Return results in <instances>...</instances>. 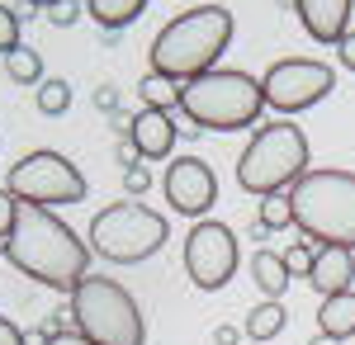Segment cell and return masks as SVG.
I'll use <instances>...</instances> for the list:
<instances>
[{"label": "cell", "instance_id": "6da1fadb", "mask_svg": "<svg viewBox=\"0 0 355 345\" xmlns=\"http://www.w3.org/2000/svg\"><path fill=\"white\" fill-rule=\"evenodd\" d=\"M0 256L24 279L57 293H76V284L90 274V246L53 209H33V204H19L15 232L5 237Z\"/></svg>", "mask_w": 355, "mask_h": 345}, {"label": "cell", "instance_id": "7a4b0ae2", "mask_svg": "<svg viewBox=\"0 0 355 345\" xmlns=\"http://www.w3.org/2000/svg\"><path fill=\"white\" fill-rule=\"evenodd\" d=\"M232 28L237 24H232V10H227V5H194L185 15H175V19L152 38V48H147V71L175 80V85L214 71L218 57L227 53V43H232Z\"/></svg>", "mask_w": 355, "mask_h": 345}, {"label": "cell", "instance_id": "3957f363", "mask_svg": "<svg viewBox=\"0 0 355 345\" xmlns=\"http://www.w3.org/2000/svg\"><path fill=\"white\" fill-rule=\"evenodd\" d=\"M180 114L199 133H242L266 114V95L251 71L214 67L180 85Z\"/></svg>", "mask_w": 355, "mask_h": 345}, {"label": "cell", "instance_id": "277c9868", "mask_svg": "<svg viewBox=\"0 0 355 345\" xmlns=\"http://www.w3.org/2000/svg\"><path fill=\"white\" fill-rule=\"evenodd\" d=\"M294 194V227L318 246L355 251V170H308Z\"/></svg>", "mask_w": 355, "mask_h": 345}, {"label": "cell", "instance_id": "5b68a950", "mask_svg": "<svg viewBox=\"0 0 355 345\" xmlns=\"http://www.w3.org/2000/svg\"><path fill=\"white\" fill-rule=\"evenodd\" d=\"M308 175V137L299 123H266L237 157V185L256 199L284 194Z\"/></svg>", "mask_w": 355, "mask_h": 345}, {"label": "cell", "instance_id": "8992f818", "mask_svg": "<svg viewBox=\"0 0 355 345\" xmlns=\"http://www.w3.org/2000/svg\"><path fill=\"white\" fill-rule=\"evenodd\" d=\"M71 321L95 345H147V321H142L137 298L119 279H105V274H85L76 284Z\"/></svg>", "mask_w": 355, "mask_h": 345}, {"label": "cell", "instance_id": "52a82bcc", "mask_svg": "<svg viewBox=\"0 0 355 345\" xmlns=\"http://www.w3.org/2000/svg\"><path fill=\"white\" fill-rule=\"evenodd\" d=\"M90 251L100 256V260H110V265H137V260H147V256H157L171 237V227H166V218L157 209H147V204H137V199H119L110 209H100L90 218Z\"/></svg>", "mask_w": 355, "mask_h": 345}, {"label": "cell", "instance_id": "ba28073f", "mask_svg": "<svg viewBox=\"0 0 355 345\" xmlns=\"http://www.w3.org/2000/svg\"><path fill=\"white\" fill-rule=\"evenodd\" d=\"M5 189L19 204H33V209H57V204L71 209V204H85V175L76 170V161H67L53 147L24 152V157L10 166Z\"/></svg>", "mask_w": 355, "mask_h": 345}, {"label": "cell", "instance_id": "9c48e42d", "mask_svg": "<svg viewBox=\"0 0 355 345\" xmlns=\"http://www.w3.org/2000/svg\"><path fill=\"white\" fill-rule=\"evenodd\" d=\"M336 85V71L331 62H318V57H284L275 62L270 71L261 76V95H266V109L275 114H303V109L322 105Z\"/></svg>", "mask_w": 355, "mask_h": 345}, {"label": "cell", "instance_id": "30bf717a", "mask_svg": "<svg viewBox=\"0 0 355 345\" xmlns=\"http://www.w3.org/2000/svg\"><path fill=\"white\" fill-rule=\"evenodd\" d=\"M185 274L199 293H218L237 274V237L218 218H199L185 237Z\"/></svg>", "mask_w": 355, "mask_h": 345}, {"label": "cell", "instance_id": "8fae6325", "mask_svg": "<svg viewBox=\"0 0 355 345\" xmlns=\"http://www.w3.org/2000/svg\"><path fill=\"white\" fill-rule=\"evenodd\" d=\"M162 189H166V204H171L175 213H185V218H194V222L218 204V175H214L209 161H199V157L171 161Z\"/></svg>", "mask_w": 355, "mask_h": 345}, {"label": "cell", "instance_id": "7c38bea8", "mask_svg": "<svg viewBox=\"0 0 355 345\" xmlns=\"http://www.w3.org/2000/svg\"><path fill=\"white\" fill-rule=\"evenodd\" d=\"M175 133H180V123L162 109H142L137 118H128V142H133L137 161H166L175 152Z\"/></svg>", "mask_w": 355, "mask_h": 345}, {"label": "cell", "instance_id": "4fadbf2b", "mask_svg": "<svg viewBox=\"0 0 355 345\" xmlns=\"http://www.w3.org/2000/svg\"><path fill=\"white\" fill-rule=\"evenodd\" d=\"M351 5L355 0H294L299 24L308 28L313 43H341L346 24H351Z\"/></svg>", "mask_w": 355, "mask_h": 345}, {"label": "cell", "instance_id": "5bb4252c", "mask_svg": "<svg viewBox=\"0 0 355 345\" xmlns=\"http://www.w3.org/2000/svg\"><path fill=\"white\" fill-rule=\"evenodd\" d=\"M308 284L322 293V298H331V293H351V284H355V251H346V246H318Z\"/></svg>", "mask_w": 355, "mask_h": 345}, {"label": "cell", "instance_id": "9a60e30c", "mask_svg": "<svg viewBox=\"0 0 355 345\" xmlns=\"http://www.w3.org/2000/svg\"><path fill=\"white\" fill-rule=\"evenodd\" d=\"M318 326H322V336H331V341H351V336H355V289L322 298V308H318Z\"/></svg>", "mask_w": 355, "mask_h": 345}, {"label": "cell", "instance_id": "2e32d148", "mask_svg": "<svg viewBox=\"0 0 355 345\" xmlns=\"http://www.w3.org/2000/svg\"><path fill=\"white\" fill-rule=\"evenodd\" d=\"M251 279H256V289L266 293V298L279 303L294 274H289V265H284V256H279V251H256V256H251Z\"/></svg>", "mask_w": 355, "mask_h": 345}, {"label": "cell", "instance_id": "e0dca14e", "mask_svg": "<svg viewBox=\"0 0 355 345\" xmlns=\"http://www.w3.org/2000/svg\"><path fill=\"white\" fill-rule=\"evenodd\" d=\"M284 321H289L284 303L266 298V303H256V308L246 312V321H242V336H246L251 345H266V341H275V336L284 331Z\"/></svg>", "mask_w": 355, "mask_h": 345}, {"label": "cell", "instance_id": "ac0fdd59", "mask_svg": "<svg viewBox=\"0 0 355 345\" xmlns=\"http://www.w3.org/2000/svg\"><path fill=\"white\" fill-rule=\"evenodd\" d=\"M142 10L147 0H85V15L100 24V33H123Z\"/></svg>", "mask_w": 355, "mask_h": 345}, {"label": "cell", "instance_id": "d6986e66", "mask_svg": "<svg viewBox=\"0 0 355 345\" xmlns=\"http://www.w3.org/2000/svg\"><path fill=\"white\" fill-rule=\"evenodd\" d=\"M284 227H294V194H289V189H284V194H266V199L256 204V232H261V237L284 232Z\"/></svg>", "mask_w": 355, "mask_h": 345}, {"label": "cell", "instance_id": "ffe728a7", "mask_svg": "<svg viewBox=\"0 0 355 345\" xmlns=\"http://www.w3.org/2000/svg\"><path fill=\"white\" fill-rule=\"evenodd\" d=\"M137 95H142V109H162V114L180 109V85H175V80H166V76H157V71H147V76H142Z\"/></svg>", "mask_w": 355, "mask_h": 345}, {"label": "cell", "instance_id": "44dd1931", "mask_svg": "<svg viewBox=\"0 0 355 345\" xmlns=\"http://www.w3.org/2000/svg\"><path fill=\"white\" fill-rule=\"evenodd\" d=\"M5 76L15 80V85H33V90H38V85H43V57L33 53V48H15V53L5 57Z\"/></svg>", "mask_w": 355, "mask_h": 345}, {"label": "cell", "instance_id": "7402d4cb", "mask_svg": "<svg viewBox=\"0 0 355 345\" xmlns=\"http://www.w3.org/2000/svg\"><path fill=\"white\" fill-rule=\"evenodd\" d=\"M33 105H38V114H48V118L67 114V109H71V85H67L62 76H48L38 90H33Z\"/></svg>", "mask_w": 355, "mask_h": 345}, {"label": "cell", "instance_id": "603a6c76", "mask_svg": "<svg viewBox=\"0 0 355 345\" xmlns=\"http://www.w3.org/2000/svg\"><path fill=\"white\" fill-rule=\"evenodd\" d=\"M313 256H318V241H308V237H299L289 251H284V265H289V274H313Z\"/></svg>", "mask_w": 355, "mask_h": 345}, {"label": "cell", "instance_id": "cb8c5ba5", "mask_svg": "<svg viewBox=\"0 0 355 345\" xmlns=\"http://www.w3.org/2000/svg\"><path fill=\"white\" fill-rule=\"evenodd\" d=\"M19 24H24V19H19V10L0 5V57H10L15 48H24V43H19Z\"/></svg>", "mask_w": 355, "mask_h": 345}, {"label": "cell", "instance_id": "d4e9b609", "mask_svg": "<svg viewBox=\"0 0 355 345\" xmlns=\"http://www.w3.org/2000/svg\"><path fill=\"white\" fill-rule=\"evenodd\" d=\"M152 185V175H147V161H133V166H123V194L128 199H142Z\"/></svg>", "mask_w": 355, "mask_h": 345}, {"label": "cell", "instance_id": "484cf974", "mask_svg": "<svg viewBox=\"0 0 355 345\" xmlns=\"http://www.w3.org/2000/svg\"><path fill=\"white\" fill-rule=\"evenodd\" d=\"M43 15H48V24H53V28H71L76 19H81V5H76V0H57V5L43 10Z\"/></svg>", "mask_w": 355, "mask_h": 345}, {"label": "cell", "instance_id": "4316f807", "mask_svg": "<svg viewBox=\"0 0 355 345\" xmlns=\"http://www.w3.org/2000/svg\"><path fill=\"white\" fill-rule=\"evenodd\" d=\"M15 213H19V199H15L10 189H0V246H5V237L15 232Z\"/></svg>", "mask_w": 355, "mask_h": 345}, {"label": "cell", "instance_id": "83f0119b", "mask_svg": "<svg viewBox=\"0 0 355 345\" xmlns=\"http://www.w3.org/2000/svg\"><path fill=\"white\" fill-rule=\"evenodd\" d=\"M336 57H341V67H346V71H355V28H346V38L336 43Z\"/></svg>", "mask_w": 355, "mask_h": 345}, {"label": "cell", "instance_id": "f1b7e54d", "mask_svg": "<svg viewBox=\"0 0 355 345\" xmlns=\"http://www.w3.org/2000/svg\"><path fill=\"white\" fill-rule=\"evenodd\" d=\"M95 109L114 114V109H119V90H114V85H95Z\"/></svg>", "mask_w": 355, "mask_h": 345}, {"label": "cell", "instance_id": "f546056e", "mask_svg": "<svg viewBox=\"0 0 355 345\" xmlns=\"http://www.w3.org/2000/svg\"><path fill=\"white\" fill-rule=\"evenodd\" d=\"M0 345H28V341H24V331H19L15 321H5V317H0Z\"/></svg>", "mask_w": 355, "mask_h": 345}, {"label": "cell", "instance_id": "4dcf8cb0", "mask_svg": "<svg viewBox=\"0 0 355 345\" xmlns=\"http://www.w3.org/2000/svg\"><path fill=\"white\" fill-rule=\"evenodd\" d=\"M48 345H95V341H85L81 331L71 326V331H62V336H53V341H48Z\"/></svg>", "mask_w": 355, "mask_h": 345}, {"label": "cell", "instance_id": "1f68e13d", "mask_svg": "<svg viewBox=\"0 0 355 345\" xmlns=\"http://www.w3.org/2000/svg\"><path fill=\"white\" fill-rule=\"evenodd\" d=\"M237 341H242L237 326H218V331H214V345H237Z\"/></svg>", "mask_w": 355, "mask_h": 345}, {"label": "cell", "instance_id": "d6a6232c", "mask_svg": "<svg viewBox=\"0 0 355 345\" xmlns=\"http://www.w3.org/2000/svg\"><path fill=\"white\" fill-rule=\"evenodd\" d=\"M308 345H341V341H331V336H313Z\"/></svg>", "mask_w": 355, "mask_h": 345}, {"label": "cell", "instance_id": "836d02e7", "mask_svg": "<svg viewBox=\"0 0 355 345\" xmlns=\"http://www.w3.org/2000/svg\"><path fill=\"white\" fill-rule=\"evenodd\" d=\"M28 5H38V10H48V5H57V0H28Z\"/></svg>", "mask_w": 355, "mask_h": 345}]
</instances>
